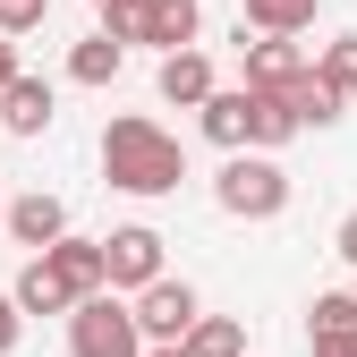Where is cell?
I'll return each instance as SVG.
<instances>
[{
  "instance_id": "5b68a950",
  "label": "cell",
  "mask_w": 357,
  "mask_h": 357,
  "mask_svg": "<svg viewBox=\"0 0 357 357\" xmlns=\"http://www.w3.org/2000/svg\"><path fill=\"white\" fill-rule=\"evenodd\" d=\"M238 60H247V94H298L315 77V60L281 34H238Z\"/></svg>"
},
{
  "instance_id": "d4e9b609",
  "label": "cell",
  "mask_w": 357,
  "mask_h": 357,
  "mask_svg": "<svg viewBox=\"0 0 357 357\" xmlns=\"http://www.w3.org/2000/svg\"><path fill=\"white\" fill-rule=\"evenodd\" d=\"M145 357H188V349H145Z\"/></svg>"
},
{
  "instance_id": "277c9868",
  "label": "cell",
  "mask_w": 357,
  "mask_h": 357,
  "mask_svg": "<svg viewBox=\"0 0 357 357\" xmlns=\"http://www.w3.org/2000/svg\"><path fill=\"white\" fill-rule=\"evenodd\" d=\"M102 255H111V289H119V298H145L153 281H170V273H162V230H153V221H128V230H111Z\"/></svg>"
},
{
  "instance_id": "7c38bea8",
  "label": "cell",
  "mask_w": 357,
  "mask_h": 357,
  "mask_svg": "<svg viewBox=\"0 0 357 357\" xmlns=\"http://www.w3.org/2000/svg\"><path fill=\"white\" fill-rule=\"evenodd\" d=\"M162 102H178V111H204L213 94H221V85H213V60L204 52H178V60H162Z\"/></svg>"
},
{
  "instance_id": "603a6c76",
  "label": "cell",
  "mask_w": 357,
  "mask_h": 357,
  "mask_svg": "<svg viewBox=\"0 0 357 357\" xmlns=\"http://www.w3.org/2000/svg\"><path fill=\"white\" fill-rule=\"evenodd\" d=\"M332 255H340V264H357V213H349L340 230H332Z\"/></svg>"
},
{
  "instance_id": "d6986e66",
  "label": "cell",
  "mask_w": 357,
  "mask_h": 357,
  "mask_svg": "<svg viewBox=\"0 0 357 357\" xmlns=\"http://www.w3.org/2000/svg\"><path fill=\"white\" fill-rule=\"evenodd\" d=\"M289 111H298V128H332V119H340L349 102H332V94H324V85H315V77H306V85H298V94H289Z\"/></svg>"
},
{
  "instance_id": "ffe728a7",
  "label": "cell",
  "mask_w": 357,
  "mask_h": 357,
  "mask_svg": "<svg viewBox=\"0 0 357 357\" xmlns=\"http://www.w3.org/2000/svg\"><path fill=\"white\" fill-rule=\"evenodd\" d=\"M43 17H52V0H0V34H9V43H17V34H34Z\"/></svg>"
},
{
  "instance_id": "4fadbf2b",
  "label": "cell",
  "mask_w": 357,
  "mask_h": 357,
  "mask_svg": "<svg viewBox=\"0 0 357 357\" xmlns=\"http://www.w3.org/2000/svg\"><path fill=\"white\" fill-rule=\"evenodd\" d=\"M9 298L26 306V315H77V289H68L43 255H26V273H17V289H9Z\"/></svg>"
},
{
  "instance_id": "3957f363",
  "label": "cell",
  "mask_w": 357,
  "mask_h": 357,
  "mask_svg": "<svg viewBox=\"0 0 357 357\" xmlns=\"http://www.w3.org/2000/svg\"><path fill=\"white\" fill-rule=\"evenodd\" d=\"M68 357H145V324H137V298H85L68 315Z\"/></svg>"
},
{
  "instance_id": "484cf974",
  "label": "cell",
  "mask_w": 357,
  "mask_h": 357,
  "mask_svg": "<svg viewBox=\"0 0 357 357\" xmlns=\"http://www.w3.org/2000/svg\"><path fill=\"white\" fill-rule=\"evenodd\" d=\"M0 230H9V196H0Z\"/></svg>"
},
{
  "instance_id": "7402d4cb",
  "label": "cell",
  "mask_w": 357,
  "mask_h": 357,
  "mask_svg": "<svg viewBox=\"0 0 357 357\" xmlns=\"http://www.w3.org/2000/svg\"><path fill=\"white\" fill-rule=\"evenodd\" d=\"M17 77H26V60H17V43H9V34H0V94H9V85H17Z\"/></svg>"
},
{
  "instance_id": "52a82bcc",
  "label": "cell",
  "mask_w": 357,
  "mask_h": 357,
  "mask_svg": "<svg viewBox=\"0 0 357 357\" xmlns=\"http://www.w3.org/2000/svg\"><path fill=\"white\" fill-rule=\"evenodd\" d=\"M9 238H17V247H34V255H52V247L68 238V204H60V196H43V188L9 196Z\"/></svg>"
},
{
  "instance_id": "8992f818",
  "label": "cell",
  "mask_w": 357,
  "mask_h": 357,
  "mask_svg": "<svg viewBox=\"0 0 357 357\" xmlns=\"http://www.w3.org/2000/svg\"><path fill=\"white\" fill-rule=\"evenodd\" d=\"M137 324H145V349H178V340L204 324V298H196L188 281H153V289L137 298Z\"/></svg>"
},
{
  "instance_id": "4316f807",
  "label": "cell",
  "mask_w": 357,
  "mask_h": 357,
  "mask_svg": "<svg viewBox=\"0 0 357 357\" xmlns=\"http://www.w3.org/2000/svg\"><path fill=\"white\" fill-rule=\"evenodd\" d=\"M94 9H119V0H94Z\"/></svg>"
},
{
  "instance_id": "2e32d148",
  "label": "cell",
  "mask_w": 357,
  "mask_h": 357,
  "mask_svg": "<svg viewBox=\"0 0 357 357\" xmlns=\"http://www.w3.org/2000/svg\"><path fill=\"white\" fill-rule=\"evenodd\" d=\"M315 85L332 102H357V34H332L324 52H315Z\"/></svg>"
},
{
  "instance_id": "44dd1931",
  "label": "cell",
  "mask_w": 357,
  "mask_h": 357,
  "mask_svg": "<svg viewBox=\"0 0 357 357\" xmlns=\"http://www.w3.org/2000/svg\"><path fill=\"white\" fill-rule=\"evenodd\" d=\"M17 340H26V306H17V298H9V289H0V357H9V349H17Z\"/></svg>"
},
{
  "instance_id": "cb8c5ba5",
  "label": "cell",
  "mask_w": 357,
  "mask_h": 357,
  "mask_svg": "<svg viewBox=\"0 0 357 357\" xmlns=\"http://www.w3.org/2000/svg\"><path fill=\"white\" fill-rule=\"evenodd\" d=\"M315 357H357V332L349 340H315Z\"/></svg>"
},
{
  "instance_id": "7a4b0ae2",
  "label": "cell",
  "mask_w": 357,
  "mask_h": 357,
  "mask_svg": "<svg viewBox=\"0 0 357 357\" xmlns=\"http://www.w3.org/2000/svg\"><path fill=\"white\" fill-rule=\"evenodd\" d=\"M213 204L230 213V221H281L289 213V170L273 153H230L213 178Z\"/></svg>"
},
{
  "instance_id": "30bf717a",
  "label": "cell",
  "mask_w": 357,
  "mask_h": 357,
  "mask_svg": "<svg viewBox=\"0 0 357 357\" xmlns=\"http://www.w3.org/2000/svg\"><path fill=\"white\" fill-rule=\"evenodd\" d=\"M247 111H255V94H247V85H221V94L196 111V128H204L221 153H247Z\"/></svg>"
},
{
  "instance_id": "e0dca14e",
  "label": "cell",
  "mask_w": 357,
  "mask_h": 357,
  "mask_svg": "<svg viewBox=\"0 0 357 357\" xmlns=\"http://www.w3.org/2000/svg\"><path fill=\"white\" fill-rule=\"evenodd\" d=\"M357 332V298L349 289H315V306H306V340H349Z\"/></svg>"
},
{
  "instance_id": "6da1fadb",
  "label": "cell",
  "mask_w": 357,
  "mask_h": 357,
  "mask_svg": "<svg viewBox=\"0 0 357 357\" xmlns=\"http://www.w3.org/2000/svg\"><path fill=\"white\" fill-rule=\"evenodd\" d=\"M102 178H111L119 196H170L178 178H188V153H178V137H170L162 119L119 111L102 128Z\"/></svg>"
},
{
  "instance_id": "8fae6325",
  "label": "cell",
  "mask_w": 357,
  "mask_h": 357,
  "mask_svg": "<svg viewBox=\"0 0 357 357\" xmlns=\"http://www.w3.org/2000/svg\"><path fill=\"white\" fill-rule=\"evenodd\" d=\"M315 17H324V0H247V9H238V34H281V43H298Z\"/></svg>"
},
{
  "instance_id": "ac0fdd59",
  "label": "cell",
  "mask_w": 357,
  "mask_h": 357,
  "mask_svg": "<svg viewBox=\"0 0 357 357\" xmlns=\"http://www.w3.org/2000/svg\"><path fill=\"white\" fill-rule=\"evenodd\" d=\"M178 349H188V357H247V324L238 315H204Z\"/></svg>"
},
{
  "instance_id": "ba28073f",
  "label": "cell",
  "mask_w": 357,
  "mask_h": 357,
  "mask_svg": "<svg viewBox=\"0 0 357 357\" xmlns=\"http://www.w3.org/2000/svg\"><path fill=\"white\" fill-rule=\"evenodd\" d=\"M43 264H52V273H60V281L77 289V306L111 289V255H102V238H77V230H68V238H60L52 255H43Z\"/></svg>"
},
{
  "instance_id": "9a60e30c",
  "label": "cell",
  "mask_w": 357,
  "mask_h": 357,
  "mask_svg": "<svg viewBox=\"0 0 357 357\" xmlns=\"http://www.w3.org/2000/svg\"><path fill=\"white\" fill-rule=\"evenodd\" d=\"M119 68H128V43H111L102 26H94V34H85V43H77V52H68V77H77V85H111Z\"/></svg>"
},
{
  "instance_id": "5bb4252c",
  "label": "cell",
  "mask_w": 357,
  "mask_h": 357,
  "mask_svg": "<svg viewBox=\"0 0 357 357\" xmlns=\"http://www.w3.org/2000/svg\"><path fill=\"white\" fill-rule=\"evenodd\" d=\"M289 137H306L298 111H289V94H255V111H247V153H281Z\"/></svg>"
},
{
  "instance_id": "9c48e42d",
  "label": "cell",
  "mask_w": 357,
  "mask_h": 357,
  "mask_svg": "<svg viewBox=\"0 0 357 357\" xmlns=\"http://www.w3.org/2000/svg\"><path fill=\"white\" fill-rule=\"evenodd\" d=\"M52 119H60V94L43 77H17L9 94H0V128H9V137H43Z\"/></svg>"
}]
</instances>
